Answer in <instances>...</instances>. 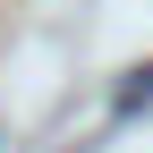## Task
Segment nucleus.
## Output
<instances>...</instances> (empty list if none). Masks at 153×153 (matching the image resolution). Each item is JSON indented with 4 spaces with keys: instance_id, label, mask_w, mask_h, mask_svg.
I'll return each mask as SVG.
<instances>
[{
    "instance_id": "obj_1",
    "label": "nucleus",
    "mask_w": 153,
    "mask_h": 153,
    "mask_svg": "<svg viewBox=\"0 0 153 153\" xmlns=\"http://www.w3.org/2000/svg\"><path fill=\"white\" fill-rule=\"evenodd\" d=\"M145 102H153V60H136V68H128V85L111 94V119H128V111H145Z\"/></svg>"
}]
</instances>
